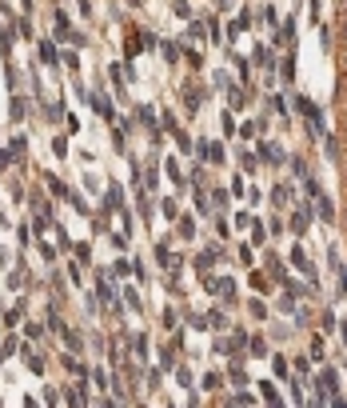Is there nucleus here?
<instances>
[{"instance_id": "nucleus-22", "label": "nucleus", "mask_w": 347, "mask_h": 408, "mask_svg": "<svg viewBox=\"0 0 347 408\" xmlns=\"http://www.w3.org/2000/svg\"><path fill=\"white\" fill-rule=\"evenodd\" d=\"M271 368H276V376H280V380H287V373H291L287 357H271Z\"/></svg>"}, {"instance_id": "nucleus-50", "label": "nucleus", "mask_w": 347, "mask_h": 408, "mask_svg": "<svg viewBox=\"0 0 347 408\" xmlns=\"http://www.w3.org/2000/svg\"><path fill=\"white\" fill-rule=\"evenodd\" d=\"M228 400H232V405H248V400H252V392H244V389H239L236 396H228Z\"/></svg>"}, {"instance_id": "nucleus-35", "label": "nucleus", "mask_w": 347, "mask_h": 408, "mask_svg": "<svg viewBox=\"0 0 347 408\" xmlns=\"http://www.w3.org/2000/svg\"><path fill=\"white\" fill-rule=\"evenodd\" d=\"M120 300H124V304H128L132 312H140V296L132 293V288H124V296H120Z\"/></svg>"}, {"instance_id": "nucleus-10", "label": "nucleus", "mask_w": 347, "mask_h": 408, "mask_svg": "<svg viewBox=\"0 0 347 408\" xmlns=\"http://www.w3.org/2000/svg\"><path fill=\"white\" fill-rule=\"evenodd\" d=\"M319 384L332 392V396H339V373L335 368H323V376H319Z\"/></svg>"}, {"instance_id": "nucleus-46", "label": "nucleus", "mask_w": 347, "mask_h": 408, "mask_svg": "<svg viewBox=\"0 0 347 408\" xmlns=\"http://www.w3.org/2000/svg\"><path fill=\"white\" fill-rule=\"evenodd\" d=\"M220 380H223L220 373H204V389H220Z\"/></svg>"}, {"instance_id": "nucleus-1", "label": "nucleus", "mask_w": 347, "mask_h": 408, "mask_svg": "<svg viewBox=\"0 0 347 408\" xmlns=\"http://www.w3.org/2000/svg\"><path fill=\"white\" fill-rule=\"evenodd\" d=\"M196 148H200V156H204L208 164H223V145L220 140H200Z\"/></svg>"}, {"instance_id": "nucleus-11", "label": "nucleus", "mask_w": 347, "mask_h": 408, "mask_svg": "<svg viewBox=\"0 0 347 408\" xmlns=\"http://www.w3.org/2000/svg\"><path fill=\"white\" fill-rule=\"evenodd\" d=\"M60 364H64V368H68V373H72V376H88V368H80L76 352H64V357H60Z\"/></svg>"}, {"instance_id": "nucleus-5", "label": "nucleus", "mask_w": 347, "mask_h": 408, "mask_svg": "<svg viewBox=\"0 0 347 408\" xmlns=\"http://www.w3.org/2000/svg\"><path fill=\"white\" fill-rule=\"evenodd\" d=\"M60 336H64V344H68V352H84L88 344H84V336L80 332H72L68 325H60Z\"/></svg>"}, {"instance_id": "nucleus-49", "label": "nucleus", "mask_w": 347, "mask_h": 408, "mask_svg": "<svg viewBox=\"0 0 347 408\" xmlns=\"http://www.w3.org/2000/svg\"><path fill=\"white\" fill-rule=\"evenodd\" d=\"M60 56H64V65L72 68V72H76V68H80V56H76V52H60Z\"/></svg>"}, {"instance_id": "nucleus-14", "label": "nucleus", "mask_w": 347, "mask_h": 408, "mask_svg": "<svg viewBox=\"0 0 347 408\" xmlns=\"http://www.w3.org/2000/svg\"><path fill=\"white\" fill-rule=\"evenodd\" d=\"M248 352H252V357H271V348H268L264 336H252V341H248Z\"/></svg>"}, {"instance_id": "nucleus-25", "label": "nucleus", "mask_w": 347, "mask_h": 408, "mask_svg": "<svg viewBox=\"0 0 347 408\" xmlns=\"http://www.w3.org/2000/svg\"><path fill=\"white\" fill-rule=\"evenodd\" d=\"M176 384H180V389H192V368H188V364H180V368H176Z\"/></svg>"}, {"instance_id": "nucleus-36", "label": "nucleus", "mask_w": 347, "mask_h": 408, "mask_svg": "<svg viewBox=\"0 0 347 408\" xmlns=\"http://www.w3.org/2000/svg\"><path fill=\"white\" fill-rule=\"evenodd\" d=\"M252 284H255V293H268V284H271V280L264 277V272H252Z\"/></svg>"}, {"instance_id": "nucleus-12", "label": "nucleus", "mask_w": 347, "mask_h": 408, "mask_svg": "<svg viewBox=\"0 0 347 408\" xmlns=\"http://www.w3.org/2000/svg\"><path fill=\"white\" fill-rule=\"evenodd\" d=\"M316 200H319V220H328V225H332V220H335V204H332V200H328L323 193H319Z\"/></svg>"}, {"instance_id": "nucleus-37", "label": "nucleus", "mask_w": 347, "mask_h": 408, "mask_svg": "<svg viewBox=\"0 0 347 408\" xmlns=\"http://www.w3.org/2000/svg\"><path fill=\"white\" fill-rule=\"evenodd\" d=\"M164 60L176 65V60H180V44H164Z\"/></svg>"}, {"instance_id": "nucleus-28", "label": "nucleus", "mask_w": 347, "mask_h": 408, "mask_svg": "<svg viewBox=\"0 0 347 408\" xmlns=\"http://www.w3.org/2000/svg\"><path fill=\"white\" fill-rule=\"evenodd\" d=\"M164 168H168V177H172V184H176V188H188V184H184V177H180V164H176V161H168Z\"/></svg>"}, {"instance_id": "nucleus-47", "label": "nucleus", "mask_w": 347, "mask_h": 408, "mask_svg": "<svg viewBox=\"0 0 347 408\" xmlns=\"http://www.w3.org/2000/svg\"><path fill=\"white\" fill-rule=\"evenodd\" d=\"M140 216H144V220H152V200H148L144 193H140Z\"/></svg>"}, {"instance_id": "nucleus-34", "label": "nucleus", "mask_w": 347, "mask_h": 408, "mask_svg": "<svg viewBox=\"0 0 347 408\" xmlns=\"http://www.w3.org/2000/svg\"><path fill=\"white\" fill-rule=\"evenodd\" d=\"M156 184H160V168H156V164H152V168L144 172V188H156Z\"/></svg>"}, {"instance_id": "nucleus-23", "label": "nucleus", "mask_w": 347, "mask_h": 408, "mask_svg": "<svg viewBox=\"0 0 347 408\" xmlns=\"http://www.w3.org/2000/svg\"><path fill=\"white\" fill-rule=\"evenodd\" d=\"M287 200H291V188L276 184V188H271V204H287Z\"/></svg>"}, {"instance_id": "nucleus-27", "label": "nucleus", "mask_w": 347, "mask_h": 408, "mask_svg": "<svg viewBox=\"0 0 347 408\" xmlns=\"http://www.w3.org/2000/svg\"><path fill=\"white\" fill-rule=\"evenodd\" d=\"M16 348H20V341H16V336H8V341H4V344H0V364H4V360H8V357H12V352H16Z\"/></svg>"}, {"instance_id": "nucleus-20", "label": "nucleus", "mask_w": 347, "mask_h": 408, "mask_svg": "<svg viewBox=\"0 0 347 408\" xmlns=\"http://www.w3.org/2000/svg\"><path fill=\"white\" fill-rule=\"evenodd\" d=\"M208 325L216 328V332H223V328H228V312H220V309H212V316H208Z\"/></svg>"}, {"instance_id": "nucleus-53", "label": "nucleus", "mask_w": 347, "mask_h": 408, "mask_svg": "<svg viewBox=\"0 0 347 408\" xmlns=\"http://www.w3.org/2000/svg\"><path fill=\"white\" fill-rule=\"evenodd\" d=\"M271 336H280V341H287V336H291V328H287V325H276V328H271Z\"/></svg>"}, {"instance_id": "nucleus-16", "label": "nucleus", "mask_w": 347, "mask_h": 408, "mask_svg": "<svg viewBox=\"0 0 347 408\" xmlns=\"http://www.w3.org/2000/svg\"><path fill=\"white\" fill-rule=\"evenodd\" d=\"M172 136H176V145H180V148H184V152H192V148H196V140H192V136H188V132H184V129H180V124H176V129H172Z\"/></svg>"}, {"instance_id": "nucleus-62", "label": "nucleus", "mask_w": 347, "mask_h": 408, "mask_svg": "<svg viewBox=\"0 0 347 408\" xmlns=\"http://www.w3.org/2000/svg\"><path fill=\"white\" fill-rule=\"evenodd\" d=\"M344 65H347V52H344Z\"/></svg>"}, {"instance_id": "nucleus-40", "label": "nucleus", "mask_w": 347, "mask_h": 408, "mask_svg": "<svg viewBox=\"0 0 347 408\" xmlns=\"http://www.w3.org/2000/svg\"><path fill=\"white\" fill-rule=\"evenodd\" d=\"M188 325H192V328H200V332H204V328H212V325H208V316H200V312H192Z\"/></svg>"}, {"instance_id": "nucleus-8", "label": "nucleus", "mask_w": 347, "mask_h": 408, "mask_svg": "<svg viewBox=\"0 0 347 408\" xmlns=\"http://www.w3.org/2000/svg\"><path fill=\"white\" fill-rule=\"evenodd\" d=\"M200 100H204V92H200V88H192V84H184V108H188V113L200 108Z\"/></svg>"}, {"instance_id": "nucleus-41", "label": "nucleus", "mask_w": 347, "mask_h": 408, "mask_svg": "<svg viewBox=\"0 0 347 408\" xmlns=\"http://www.w3.org/2000/svg\"><path fill=\"white\" fill-rule=\"evenodd\" d=\"M172 13H176V17H192V8H188V0H172Z\"/></svg>"}, {"instance_id": "nucleus-3", "label": "nucleus", "mask_w": 347, "mask_h": 408, "mask_svg": "<svg viewBox=\"0 0 347 408\" xmlns=\"http://www.w3.org/2000/svg\"><path fill=\"white\" fill-rule=\"evenodd\" d=\"M284 148L280 145H260V164H284Z\"/></svg>"}, {"instance_id": "nucleus-7", "label": "nucleus", "mask_w": 347, "mask_h": 408, "mask_svg": "<svg viewBox=\"0 0 347 408\" xmlns=\"http://www.w3.org/2000/svg\"><path fill=\"white\" fill-rule=\"evenodd\" d=\"M8 152H12V161H24V156H28V136H12V140H8Z\"/></svg>"}, {"instance_id": "nucleus-31", "label": "nucleus", "mask_w": 347, "mask_h": 408, "mask_svg": "<svg viewBox=\"0 0 347 408\" xmlns=\"http://www.w3.org/2000/svg\"><path fill=\"white\" fill-rule=\"evenodd\" d=\"M24 341H32V344L44 341V328H40V325H24Z\"/></svg>"}, {"instance_id": "nucleus-2", "label": "nucleus", "mask_w": 347, "mask_h": 408, "mask_svg": "<svg viewBox=\"0 0 347 408\" xmlns=\"http://www.w3.org/2000/svg\"><path fill=\"white\" fill-rule=\"evenodd\" d=\"M52 24H56V40H72V20H68V13H64V8H56Z\"/></svg>"}, {"instance_id": "nucleus-18", "label": "nucleus", "mask_w": 347, "mask_h": 408, "mask_svg": "<svg viewBox=\"0 0 347 408\" xmlns=\"http://www.w3.org/2000/svg\"><path fill=\"white\" fill-rule=\"evenodd\" d=\"M248 312H252L255 320H268L271 312H268V304H264V300H248Z\"/></svg>"}, {"instance_id": "nucleus-21", "label": "nucleus", "mask_w": 347, "mask_h": 408, "mask_svg": "<svg viewBox=\"0 0 347 408\" xmlns=\"http://www.w3.org/2000/svg\"><path fill=\"white\" fill-rule=\"evenodd\" d=\"M24 360H28V373H32V376H40V373H44V360L36 357V352H28V348H24Z\"/></svg>"}, {"instance_id": "nucleus-43", "label": "nucleus", "mask_w": 347, "mask_h": 408, "mask_svg": "<svg viewBox=\"0 0 347 408\" xmlns=\"http://www.w3.org/2000/svg\"><path fill=\"white\" fill-rule=\"evenodd\" d=\"M16 33L24 36V40H32V24H28V17H24V20H16Z\"/></svg>"}, {"instance_id": "nucleus-57", "label": "nucleus", "mask_w": 347, "mask_h": 408, "mask_svg": "<svg viewBox=\"0 0 347 408\" xmlns=\"http://www.w3.org/2000/svg\"><path fill=\"white\" fill-rule=\"evenodd\" d=\"M312 357H316V360H323V341H319V336L312 341Z\"/></svg>"}, {"instance_id": "nucleus-13", "label": "nucleus", "mask_w": 347, "mask_h": 408, "mask_svg": "<svg viewBox=\"0 0 347 408\" xmlns=\"http://www.w3.org/2000/svg\"><path fill=\"white\" fill-rule=\"evenodd\" d=\"M176 232H180L184 240H192V236H196V220H192V216L184 213V216H180V225H176Z\"/></svg>"}, {"instance_id": "nucleus-61", "label": "nucleus", "mask_w": 347, "mask_h": 408, "mask_svg": "<svg viewBox=\"0 0 347 408\" xmlns=\"http://www.w3.org/2000/svg\"><path fill=\"white\" fill-rule=\"evenodd\" d=\"M344 177H347V164H344Z\"/></svg>"}, {"instance_id": "nucleus-4", "label": "nucleus", "mask_w": 347, "mask_h": 408, "mask_svg": "<svg viewBox=\"0 0 347 408\" xmlns=\"http://www.w3.org/2000/svg\"><path fill=\"white\" fill-rule=\"evenodd\" d=\"M44 184H48V193H52V196H60V200H68V196H72V188H68V184H64V180L56 177V172H44Z\"/></svg>"}, {"instance_id": "nucleus-45", "label": "nucleus", "mask_w": 347, "mask_h": 408, "mask_svg": "<svg viewBox=\"0 0 347 408\" xmlns=\"http://www.w3.org/2000/svg\"><path fill=\"white\" fill-rule=\"evenodd\" d=\"M232 384H239V389H244V384H248V373H244V368H239V364H236V368H232Z\"/></svg>"}, {"instance_id": "nucleus-32", "label": "nucleus", "mask_w": 347, "mask_h": 408, "mask_svg": "<svg viewBox=\"0 0 347 408\" xmlns=\"http://www.w3.org/2000/svg\"><path fill=\"white\" fill-rule=\"evenodd\" d=\"M228 196H232V193H228V188H216V193H212V204H216L220 213H223V209H228Z\"/></svg>"}, {"instance_id": "nucleus-39", "label": "nucleus", "mask_w": 347, "mask_h": 408, "mask_svg": "<svg viewBox=\"0 0 347 408\" xmlns=\"http://www.w3.org/2000/svg\"><path fill=\"white\" fill-rule=\"evenodd\" d=\"M252 245H264V225L252 216Z\"/></svg>"}, {"instance_id": "nucleus-15", "label": "nucleus", "mask_w": 347, "mask_h": 408, "mask_svg": "<svg viewBox=\"0 0 347 408\" xmlns=\"http://www.w3.org/2000/svg\"><path fill=\"white\" fill-rule=\"evenodd\" d=\"M132 357H148V336H144V332H136V336H132Z\"/></svg>"}, {"instance_id": "nucleus-19", "label": "nucleus", "mask_w": 347, "mask_h": 408, "mask_svg": "<svg viewBox=\"0 0 347 408\" xmlns=\"http://www.w3.org/2000/svg\"><path fill=\"white\" fill-rule=\"evenodd\" d=\"M72 248H76V261H80V264L92 261V240H80V245H72Z\"/></svg>"}, {"instance_id": "nucleus-51", "label": "nucleus", "mask_w": 347, "mask_h": 408, "mask_svg": "<svg viewBox=\"0 0 347 408\" xmlns=\"http://www.w3.org/2000/svg\"><path fill=\"white\" fill-rule=\"evenodd\" d=\"M12 164V152H8V145H0V168H8Z\"/></svg>"}, {"instance_id": "nucleus-24", "label": "nucleus", "mask_w": 347, "mask_h": 408, "mask_svg": "<svg viewBox=\"0 0 347 408\" xmlns=\"http://www.w3.org/2000/svg\"><path fill=\"white\" fill-rule=\"evenodd\" d=\"M216 252H220V248H208V252H200V256H196V268H212V264H216Z\"/></svg>"}, {"instance_id": "nucleus-6", "label": "nucleus", "mask_w": 347, "mask_h": 408, "mask_svg": "<svg viewBox=\"0 0 347 408\" xmlns=\"http://www.w3.org/2000/svg\"><path fill=\"white\" fill-rule=\"evenodd\" d=\"M40 60H44V65H60V49H56L52 40H40Z\"/></svg>"}, {"instance_id": "nucleus-29", "label": "nucleus", "mask_w": 347, "mask_h": 408, "mask_svg": "<svg viewBox=\"0 0 347 408\" xmlns=\"http://www.w3.org/2000/svg\"><path fill=\"white\" fill-rule=\"evenodd\" d=\"M20 316H24V304H16V309H8V312H4V325H8V328H16V325H20Z\"/></svg>"}, {"instance_id": "nucleus-59", "label": "nucleus", "mask_w": 347, "mask_h": 408, "mask_svg": "<svg viewBox=\"0 0 347 408\" xmlns=\"http://www.w3.org/2000/svg\"><path fill=\"white\" fill-rule=\"evenodd\" d=\"M344 40H347V20H344Z\"/></svg>"}, {"instance_id": "nucleus-38", "label": "nucleus", "mask_w": 347, "mask_h": 408, "mask_svg": "<svg viewBox=\"0 0 347 408\" xmlns=\"http://www.w3.org/2000/svg\"><path fill=\"white\" fill-rule=\"evenodd\" d=\"M52 152L64 161V156H68V140H64V136H56V140H52Z\"/></svg>"}, {"instance_id": "nucleus-9", "label": "nucleus", "mask_w": 347, "mask_h": 408, "mask_svg": "<svg viewBox=\"0 0 347 408\" xmlns=\"http://www.w3.org/2000/svg\"><path fill=\"white\" fill-rule=\"evenodd\" d=\"M8 116H12L16 124H20V120L28 116V100H24V97H12V104H8Z\"/></svg>"}, {"instance_id": "nucleus-55", "label": "nucleus", "mask_w": 347, "mask_h": 408, "mask_svg": "<svg viewBox=\"0 0 347 408\" xmlns=\"http://www.w3.org/2000/svg\"><path fill=\"white\" fill-rule=\"evenodd\" d=\"M36 248H40V256H44V261H56V248H52V245H36Z\"/></svg>"}, {"instance_id": "nucleus-33", "label": "nucleus", "mask_w": 347, "mask_h": 408, "mask_svg": "<svg viewBox=\"0 0 347 408\" xmlns=\"http://www.w3.org/2000/svg\"><path fill=\"white\" fill-rule=\"evenodd\" d=\"M291 229H296V232H307V209H300V213L291 216Z\"/></svg>"}, {"instance_id": "nucleus-30", "label": "nucleus", "mask_w": 347, "mask_h": 408, "mask_svg": "<svg viewBox=\"0 0 347 408\" xmlns=\"http://www.w3.org/2000/svg\"><path fill=\"white\" fill-rule=\"evenodd\" d=\"M0 56H4V60L12 56V33H4V28H0Z\"/></svg>"}, {"instance_id": "nucleus-54", "label": "nucleus", "mask_w": 347, "mask_h": 408, "mask_svg": "<svg viewBox=\"0 0 347 408\" xmlns=\"http://www.w3.org/2000/svg\"><path fill=\"white\" fill-rule=\"evenodd\" d=\"M188 65H192V68H200V65H204V56H200L196 49H188Z\"/></svg>"}, {"instance_id": "nucleus-56", "label": "nucleus", "mask_w": 347, "mask_h": 408, "mask_svg": "<svg viewBox=\"0 0 347 408\" xmlns=\"http://www.w3.org/2000/svg\"><path fill=\"white\" fill-rule=\"evenodd\" d=\"M60 400V389H44V405H56Z\"/></svg>"}, {"instance_id": "nucleus-42", "label": "nucleus", "mask_w": 347, "mask_h": 408, "mask_svg": "<svg viewBox=\"0 0 347 408\" xmlns=\"http://www.w3.org/2000/svg\"><path fill=\"white\" fill-rule=\"evenodd\" d=\"M68 200H72V209H76L80 216H88V204H84V196H76V193H72Z\"/></svg>"}, {"instance_id": "nucleus-58", "label": "nucleus", "mask_w": 347, "mask_h": 408, "mask_svg": "<svg viewBox=\"0 0 347 408\" xmlns=\"http://www.w3.org/2000/svg\"><path fill=\"white\" fill-rule=\"evenodd\" d=\"M339 13H344V20H347V0H339Z\"/></svg>"}, {"instance_id": "nucleus-52", "label": "nucleus", "mask_w": 347, "mask_h": 408, "mask_svg": "<svg viewBox=\"0 0 347 408\" xmlns=\"http://www.w3.org/2000/svg\"><path fill=\"white\" fill-rule=\"evenodd\" d=\"M112 272H116V277H128V272H132V264H128V261H116V268H112Z\"/></svg>"}, {"instance_id": "nucleus-44", "label": "nucleus", "mask_w": 347, "mask_h": 408, "mask_svg": "<svg viewBox=\"0 0 347 408\" xmlns=\"http://www.w3.org/2000/svg\"><path fill=\"white\" fill-rule=\"evenodd\" d=\"M303 188H307V196H319V193H323V188H319V180H316V177H307V180H303Z\"/></svg>"}, {"instance_id": "nucleus-17", "label": "nucleus", "mask_w": 347, "mask_h": 408, "mask_svg": "<svg viewBox=\"0 0 347 408\" xmlns=\"http://www.w3.org/2000/svg\"><path fill=\"white\" fill-rule=\"evenodd\" d=\"M239 168H244V172H255V168H260V156H255V152H239Z\"/></svg>"}, {"instance_id": "nucleus-26", "label": "nucleus", "mask_w": 347, "mask_h": 408, "mask_svg": "<svg viewBox=\"0 0 347 408\" xmlns=\"http://www.w3.org/2000/svg\"><path fill=\"white\" fill-rule=\"evenodd\" d=\"M260 396H264L268 405H280V392H276V384H268V380L260 384Z\"/></svg>"}, {"instance_id": "nucleus-60", "label": "nucleus", "mask_w": 347, "mask_h": 408, "mask_svg": "<svg viewBox=\"0 0 347 408\" xmlns=\"http://www.w3.org/2000/svg\"><path fill=\"white\" fill-rule=\"evenodd\" d=\"M339 97H344V100H347V88H344V92H339Z\"/></svg>"}, {"instance_id": "nucleus-48", "label": "nucleus", "mask_w": 347, "mask_h": 408, "mask_svg": "<svg viewBox=\"0 0 347 408\" xmlns=\"http://www.w3.org/2000/svg\"><path fill=\"white\" fill-rule=\"evenodd\" d=\"M323 148H328V156H332V161H339V145H335V136H328V140H323Z\"/></svg>"}]
</instances>
